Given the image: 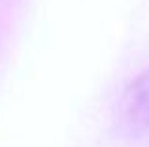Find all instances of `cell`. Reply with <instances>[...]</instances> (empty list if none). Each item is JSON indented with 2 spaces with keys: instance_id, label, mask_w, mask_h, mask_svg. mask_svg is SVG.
I'll list each match as a JSON object with an SVG mask.
<instances>
[{
  "instance_id": "1",
  "label": "cell",
  "mask_w": 149,
  "mask_h": 147,
  "mask_svg": "<svg viewBox=\"0 0 149 147\" xmlns=\"http://www.w3.org/2000/svg\"><path fill=\"white\" fill-rule=\"evenodd\" d=\"M121 113L128 126L147 128L149 126V70L140 74L123 92Z\"/></svg>"
}]
</instances>
